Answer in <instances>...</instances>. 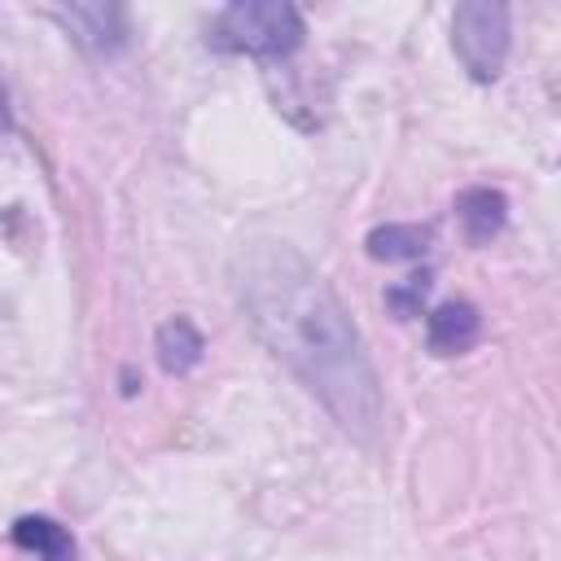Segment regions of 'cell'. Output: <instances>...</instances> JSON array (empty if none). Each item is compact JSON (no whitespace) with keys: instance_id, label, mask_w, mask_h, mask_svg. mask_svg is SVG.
I'll list each match as a JSON object with an SVG mask.
<instances>
[{"instance_id":"1","label":"cell","mask_w":561,"mask_h":561,"mask_svg":"<svg viewBox=\"0 0 561 561\" xmlns=\"http://www.w3.org/2000/svg\"><path fill=\"white\" fill-rule=\"evenodd\" d=\"M232 289L254 337L346 434L373 443L381 430V381L333 285L294 245L254 237L232 254Z\"/></svg>"},{"instance_id":"2","label":"cell","mask_w":561,"mask_h":561,"mask_svg":"<svg viewBox=\"0 0 561 561\" xmlns=\"http://www.w3.org/2000/svg\"><path fill=\"white\" fill-rule=\"evenodd\" d=\"M302 13L285 0H237L215 13L206 44L219 53H250V57H289L302 44Z\"/></svg>"},{"instance_id":"3","label":"cell","mask_w":561,"mask_h":561,"mask_svg":"<svg viewBox=\"0 0 561 561\" xmlns=\"http://www.w3.org/2000/svg\"><path fill=\"white\" fill-rule=\"evenodd\" d=\"M513 13L500 0H465L451 13V48L473 83H491L504 70L508 39H513Z\"/></svg>"},{"instance_id":"4","label":"cell","mask_w":561,"mask_h":561,"mask_svg":"<svg viewBox=\"0 0 561 561\" xmlns=\"http://www.w3.org/2000/svg\"><path fill=\"white\" fill-rule=\"evenodd\" d=\"M53 18L75 35V44H83L96 57L118 53L131 35L123 4H70V9H53Z\"/></svg>"},{"instance_id":"5","label":"cell","mask_w":561,"mask_h":561,"mask_svg":"<svg viewBox=\"0 0 561 561\" xmlns=\"http://www.w3.org/2000/svg\"><path fill=\"white\" fill-rule=\"evenodd\" d=\"M478 333H482V316H478L473 302L451 298V302H443L425 316V342H430L434 355H460L478 342Z\"/></svg>"},{"instance_id":"6","label":"cell","mask_w":561,"mask_h":561,"mask_svg":"<svg viewBox=\"0 0 561 561\" xmlns=\"http://www.w3.org/2000/svg\"><path fill=\"white\" fill-rule=\"evenodd\" d=\"M456 215H460V228H465L469 245H486L508 224V197L491 184H473L456 197Z\"/></svg>"},{"instance_id":"7","label":"cell","mask_w":561,"mask_h":561,"mask_svg":"<svg viewBox=\"0 0 561 561\" xmlns=\"http://www.w3.org/2000/svg\"><path fill=\"white\" fill-rule=\"evenodd\" d=\"M153 351H158L162 373L184 377V373H193V368L202 364V355H206V337L197 333V324H193L188 316H171V320L158 324Z\"/></svg>"},{"instance_id":"8","label":"cell","mask_w":561,"mask_h":561,"mask_svg":"<svg viewBox=\"0 0 561 561\" xmlns=\"http://www.w3.org/2000/svg\"><path fill=\"white\" fill-rule=\"evenodd\" d=\"M430 241H434L430 224H381L368 232L364 250L377 263H403V259H421L430 250Z\"/></svg>"},{"instance_id":"9","label":"cell","mask_w":561,"mask_h":561,"mask_svg":"<svg viewBox=\"0 0 561 561\" xmlns=\"http://www.w3.org/2000/svg\"><path fill=\"white\" fill-rule=\"evenodd\" d=\"M9 535L22 552H35L39 561H75V539L53 517H18Z\"/></svg>"},{"instance_id":"10","label":"cell","mask_w":561,"mask_h":561,"mask_svg":"<svg viewBox=\"0 0 561 561\" xmlns=\"http://www.w3.org/2000/svg\"><path fill=\"white\" fill-rule=\"evenodd\" d=\"M430 285H434V276L421 267V272H412V276H403L399 285L386 289V307H390L399 320H412V316H421V302L430 298Z\"/></svg>"},{"instance_id":"11","label":"cell","mask_w":561,"mask_h":561,"mask_svg":"<svg viewBox=\"0 0 561 561\" xmlns=\"http://www.w3.org/2000/svg\"><path fill=\"white\" fill-rule=\"evenodd\" d=\"M0 127H9V96H4V83H0Z\"/></svg>"}]
</instances>
